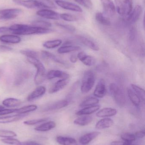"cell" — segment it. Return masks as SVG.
Wrapping results in <instances>:
<instances>
[{
  "label": "cell",
  "mask_w": 145,
  "mask_h": 145,
  "mask_svg": "<svg viewBox=\"0 0 145 145\" xmlns=\"http://www.w3.org/2000/svg\"><path fill=\"white\" fill-rule=\"evenodd\" d=\"M12 29L14 31L13 34L19 35H42L49 34L53 31L50 29L38 28L22 24H14L12 26Z\"/></svg>",
  "instance_id": "1"
},
{
  "label": "cell",
  "mask_w": 145,
  "mask_h": 145,
  "mask_svg": "<svg viewBox=\"0 0 145 145\" xmlns=\"http://www.w3.org/2000/svg\"><path fill=\"white\" fill-rule=\"evenodd\" d=\"M30 63L36 69V73L34 78V82L36 85H40L44 82L46 78V70L43 64L38 59L27 58Z\"/></svg>",
  "instance_id": "2"
},
{
  "label": "cell",
  "mask_w": 145,
  "mask_h": 145,
  "mask_svg": "<svg viewBox=\"0 0 145 145\" xmlns=\"http://www.w3.org/2000/svg\"><path fill=\"white\" fill-rule=\"evenodd\" d=\"M110 90L115 102L120 107H123L127 103L125 93L116 84L112 83L110 85Z\"/></svg>",
  "instance_id": "3"
},
{
  "label": "cell",
  "mask_w": 145,
  "mask_h": 145,
  "mask_svg": "<svg viewBox=\"0 0 145 145\" xmlns=\"http://www.w3.org/2000/svg\"><path fill=\"white\" fill-rule=\"evenodd\" d=\"M116 10L123 17L129 15L133 9V0H115Z\"/></svg>",
  "instance_id": "4"
},
{
  "label": "cell",
  "mask_w": 145,
  "mask_h": 145,
  "mask_svg": "<svg viewBox=\"0 0 145 145\" xmlns=\"http://www.w3.org/2000/svg\"><path fill=\"white\" fill-rule=\"evenodd\" d=\"M95 76L92 71H86L83 75L81 86V91L83 94L87 93L93 88L95 83Z\"/></svg>",
  "instance_id": "5"
},
{
  "label": "cell",
  "mask_w": 145,
  "mask_h": 145,
  "mask_svg": "<svg viewBox=\"0 0 145 145\" xmlns=\"http://www.w3.org/2000/svg\"><path fill=\"white\" fill-rule=\"evenodd\" d=\"M22 10L19 8H8L0 10V20H12L19 16Z\"/></svg>",
  "instance_id": "6"
},
{
  "label": "cell",
  "mask_w": 145,
  "mask_h": 145,
  "mask_svg": "<svg viewBox=\"0 0 145 145\" xmlns=\"http://www.w3.org/2000/svg\"><path fill=\"white\" fill-rule=\"evenodd\" d=\"M142 13V7L140 5H137L132 10L131 13L127 17H125L124 20L127 23L130 24H135L138 20Z\"/></svg>",
  "instance_id": "7"
},
{
  "label": "cell",
  "mask_w": 145,
  "mask_h": 145,
  "mask_svg": "<svg viewBox=\"0 0 145 145\" xmlns=\"http://www.w3.org/2000/svg\"><path fill=\"white\" fill-rule=\"evenodd\" d=\"M103 6L105 14L108 17H112L115 14V3L112 0H100Z\"/></svg>",
  "instance_id": "8"
},
{
  "label": "cell",
  "mask_w": 145,
  "mask_h": 145,
  "mask_svg": "<svg viewBox=\"0 0 145 145\" xmlns=\"http://www.w3.org/2000/svg\"><path fill=\"white\" fill-rule=\"evenodd\" d=\"M14 3L29 8H42L38 0H12Z\"/></svg>",
  "instance_id": "9"
},
{
  "label": "cell",
  "mask_w": 145,
  "mask_h": 145,
  "mask_svg": "<svg viewBox=\"0 0 145 145\" xmlns=\"http://www.w3.org/2000/svg\"><path fill=\"white\" fill-rule=\"evenodd\" d=\"M36 14L38 16L47 19L58 20L60 19V14L50 9H41L37 12Z\"/></svg>",
  "instance_id": "10"
},
{
  "label": "cell",
  "mask_w": 145,
  "mask_h": 145,
  "mask_svg": "<svg viewBox=\"0 0 145 145\" xmlns=\"http://www.w3.org/2000/svg\"><path fill=\"white\" fill-rule=\"evenodd\" d=\"M56 4L62 8L73 12H82L83 9L81 7L75 3L66 1L57 0L55 1Z\"/></svg>",
  "instance_id": "11"
},
{
  "label": "cell",
  "mask_w": 145,
  "mask_h": 145,
  "mask_svg": "<svg viewBox=\"0 0 145 145\" xmlns=\"http://www.w3.org/2000/svg\"><path fill=\"white\" fill-rule=\"evenodd\" d=\"M46 90V88L44 86H38L28 95L27 101H32L39 99L45 94Z\"/></svg>",
  "instance_id": "12"
},
{
  "label": "cell",
  "mask_w": 145,
  "mask_h": 145,
  "mask_svg": "<svg viewBox=\"0 0 145 145\" xmlns=\"http://www.w3.org/2000/svg\"><path fill=\"white\" fill-rule=\"evenodd\" d=\"M106 92L105 82L104 79H100L96 85L94 92V95L96 98H103L106 95Z\"/></svg>",
  "instance_id": "13"
},
{
  "label": "cell",
  "mask_w": 145,
  "mask_h": 145,
  "mask_svg": "<svg viewBox=\"0 0 145 145\" xmlns=\"http://www.w3.org/2000/svg\"><path fill=\"white\" fill-rule=\"evenodd\" d=\"M70 77V75L66 72L58 70H51L46 74V78L49 80H51L55 78L69 79Z\"/></svg>",
  "instance_id": "14"
},
{
  "label": "cell",
  "mask_w": 145,
  "mask_h": 145,
  "mask_svg": "<svg viewBox=\"0 0 145 145\" xmlns=\"http://www.w3.org/2000/svg\"><path fill=\"white\" fill-rule=\"evenodd\" d=\"M77 58L86 66H93L96 63V60L93 57L87 55L83 52L79 53L77 54Z\"/></svg>",
  "instance_id": "15"
},
{
  "label": "cell",
  "mask_w": 145,
  "mask_h": 145,
  "mask_svg": "<svg viewBox=\"0 0 145 145\" xmlns=\"http://www.w3.org/2000/svg\"><path fill=\"white\" fill-rule=\"evenodd\" d=\"M69 79H60L55 83L49 89V93L52 94L57 93L63 89L68 84Z\"/></svg>",
  "instance_id": "16"
},
{
  "label": "cell",
  "mask_w": 145,
  "mask_h": 145,
  "mask_svg": "<svg viewBox=\"0 0 145 145\" xmlns=\"http://www.w3.org/2000/svg\"><path fill=\"white\" fill-rule=\"evenodd\" d=\"M30 72L27 71H23L17 74L14 81V84L20 85L25 82L31 76Z\"/></svg>",
  "instance_id": "17"
},
{
  "label": "cell",
  "mask_w": 145,
  "mask_h": 145,
  "mask_svg": "<svg viewBox=\"0 0 145 145\" xmlns=\"http://www.w3.org/2000/svg\"><path fill=\"white\" fill-rule=\"evenodd\" d=\"M69 105V102L66 100H61L55 101L49 105L44 109L45 111H52L59 110L66 107Z\"/></svg>",
  "instance_id": "18"
},
{
  "label": "cell",
  "mask_w": 145,
  "mask_h": 145,
  "mask_svg": "<svg viewBox=\"0 0 145 145\" xmlns=\"http://www.w3.org/2000/svg\"><path fill=\"white\" fill-rule=\"evenodd\" d=\"M21 41V38L16 35H4L0 36V41L7 44H18Z\"/></svg>",
  "instance_id": "19"
},
{
  "label": "cell",
  "mask_w": 145,
  "mask_h": 145,
  "mask_svg": "<svg viewBox=\"0 0 145 145\" xmlns=\"http://www.w3.org/2000/svg\"><path fill=\"white\" fill-rule=\"evenodd\" d=\"M100 134V133L93 132L83 135L79 139V142L82 144L86 145L95 139Z\"/></svg>",
  "instance_id": "20"
},
{
  "label": "cell",
  "mask_w": 145,
  "mask_h": 145,
  "mask_svg": "<svg viewBox=\"0 0 145 145\" xmlns=\"http://www.w3.org/2000/svg\"><path fill=\"white\" fill-rule=\"evenodd\" d=\"M27 114H17L12 116L0 117V123H7L17 121L27 116Z\"/></svg>",
  "instance_id": "21"
},
{
  "label": "cell",
  "mask_w": 145,
  "mask_h": 145,
  "mask_svg": "<svg viewBox=\"0 0 145 145\" xmlns=\"http://www.w3.org/2000/svg\"><path fill=\"white\" fill-rule=\"evenodd\" d=\"M100 108V106L95 105L92 106H87L84 107L83 109L78 111L76 112V115L77 116H84L89 115L98 111Z\"/></svg>",
  "instance_id": "22"
},
{
  "label": "cell",
  "mask_w": 145,
  "mask_h": 145,
  "mask_svg": "<svg viewBox=\"0 0 145 145\" xmlns=\"http://www.w3.org/2000/svg\"><path fill=\"white\" fill-rule=\"evenodd\" d=\"M117 110L112 108H104L96 113V116L98 118L109 117L116 115Z\"/></svg>",
  "instance_id": "23"
},
{
  "label": "cell",
  "mask_w": 145,
  "mask_h": 145,
  "mask_svg": "<svg viewBox=\"0 0 145 145\" xmlns=\"http://www.w3.org/2000/svg\"><path fill=\"white\" fill-rule=\"evenodd\" d=\"M114 123V121L111 118H103L96 123L95 128L97 129H106L112 127Z\"/></svg>",
  "instance_id": "24"
},
{
  "label": "cell",
  "mask_w": 145,
  "mask_h": 145,
  "mask_svg": "<svg viewBox=\"0 0 145 145\" xmlns=\"http://www.w3.org/2000/svg\"><path fill=\"white\" fill-rule=\"evenodd\" d=\"M81 49V48L79 46L70 45L68 44V42H67L58 49V52L60 54H63L78 51Z\"/></svg>",
  "instance_id": "25"
},
{
  "label": "cell",
  "mask_w": 145,
  "mask_h": 145,
  "mask_svg": "<svg viewBox=\"0 0 145 145\" xmlns=\"http://www.w3.org/2000/svg\"><path fill=\"white\" fill-rule=\"evenodd\" d=\"M56 126V123L54 121H50L36 127L35 130L38 132H47L54 128Z\"/></svg>",
  "instance_id": "26"
},
{
  "label": "cell",
  "mask_w": 145,
  "mask_h": 145,
  "mask_svg": "<svg viewBox=\"0 0 145 145\" xmlns=\"http://www.w3.org/2000/svg\"><path fill=\"white\" fill-rule=\"evenodd\" d=\"M3 106L8 108L15 107L19 106L21 104V101L18 99L16 98H9L5 99L2 101Z\"/></svg>",
  "instance_id": "27"
},
{
  "label": "cell",
  "mask_w": 145,
  "mask_h": 145,
  "mask_svg": "<svg viewBox=\"0 0 145 145\" xmlns=\"http://www.w3.org/2000/svg\"><path fill=\"white\" fill-rule=\"evenodd\" d=\"M93 118L89 115H84L75 119L74 123L76 125L81 126H85L92 122Z\"/></svg>",
  "instance_id": "28"
},
{
  "label": "cell",
  "mask_w": 145,
  "mask_h": 145,
  "mask_svg": "<svg viewBox=\"0 0 145 145\" xmlns=\"http://www.w3.org/2000/svg\"><path fill=\"white\" fill-rule=\"evenodd\" d=\"M56 140L57 143L61 145H77V142L73 138L59 136L56 138Z\"/></svg>",
  "instance_id": "29"
},
{
  "label": "cell",
  "mask_w": 145,
  "mask_h": 145,
  "mask_svg": "<svg viewBox=\"0 0 145 145\" xmlns=\"http://www.w3.org/2000/svg\"><path fill=\"white\" fill-rule=\"evenodd\" d=\"M42 56L44 58L50 59L54 62L60 64L65 65L66 62L62 59L57 57L55 55L47 51H43L41 52Z\"/></svg>",
  "instance_id": "30"
},
{
  "label": "cell",
  "mask_w": 145,
  "mask_h": 145,
  "mask_svg": "<svg viewBox=\"0 0 145 145\" xmlns=\"http://www.w3.org/2000/svg\"><path fill=\"white\" fill-rule=\"evenodd\" d=\"M95 19L100 24L106 26L110 25L111 22L110 19L105 16L102 13L100 12L96 13L95 14Z\"/></svg>",
  "instance_id": "31"
},
{
  "label": "cell",
  "mask_w": 145,
  "mask_h": 145,
  "mask_svg": "<svg viewBox=\"0 0 145 145\" xmlns=\"http://www.w3.org/2000/svg\"><path fill=\"white\" fill-rule=\"evenodd\" d=\"M127 93L131 102L135 106H138L140 105L141 100L137 94L131 89H127Z\"/></svg>",
  "instance_id": "32"
},
{
  "label": "cell",
  "mask_w": 145,
  "mask_h": 145,
  "mask_svg": "<svg viewBox=\"0 0 145 145\" xmlns=\"http://www.w3.org/2000/svg\"><path fill=\"white\" fill-rule=\"evenodd\" d=\"M99 102V100L96 97H89L83 100L80 104L81 107H85L87 106H92L97 105Z\"/></svg>",
  "instance_id": "33"
},
{
  "label": "cell",
  "mask_w": 145,
  "mask_h": 145,
  "mask_svg": "<svg viewBox=\"0 0 145 145\" xmlns=\"http://www.w3.org/2000/svg\"><path fill=\"white\" fill-rule=\"evenodd\" d=\"M37 109V106L36 105H30L17 109L15 113L18 114H26L29 112L35 111Z\"/></svg>",
  "instance_id": "34"
},
{
  "label": "cell",
  "mask_w": 145,
  "mask_h": 145,
  "mask_svg": "<svg viewBox=\"0 0 145 145\" xmlns=\"http://www.w3.org/2000/svg\"><path fill=\"white\" fill-rule=\"evenodd\" d=\"M80 39L82 43L90 49L94 51H98L99 50L98 46L89 39L83 37H80Z\"/></svg>",
  "instance_id": "35"
},
{
  "label": "cell",
  "mask_w": 145,
  "mask_h": 145,
  "mask_svg": "<svg viewBox=\"0 0 145 145\" xmlns=\"http://www.w3.org/2000/svg\"><path fill=\"white\" fill-rule=\"evenodd\" d=\"M62 43V41L60 39L52 40L45 42L43 44V46L47 49H53L60 46Z\"/></svg>",
  "instance_id": "36"
},
{
  "label": "cell",
  "mask_w": 145,
  "mask_h": 145,
  "mask_svg": "<svg viewBox=\"0 0 145 145\" xmlns=\"http://www.w3.org/2000/svg\"><path fill=\"white\" fill-rule=\"evenodd\" d=\"M22 55L27 57V58H37L39 57L37 52L30 49H23L20 51Z\"/></svg>",
  "instance_id": "37"
},
{
  "label": "cell",
  "mask_w": 145,
  "mask_h": 145,
  "mask_svg": "<svg viewBox=\"0 0 145 145\" xmlns=\"http://www.w3.org/2000/svg\"><path fill=\"white\" fill-rule=\"evenodd\" d=\"M32 26L38 28H44V29H49L52 26V24L47 21L43 20H34L31 22Z\"/></svg>",
  "instance_id": "38"
},
{
  "label": "cell",
  "mask_w": 145,
  "mask_h": 145,
  "mask_svg": "<svg viewBox=\"0 0 145 145\" xmlns=\"http://www.w3.org/2000/svg\"><path fill=\"white\" fill-rule=\"evenodd\" d=\"M131 87L133 89V90L137 94V95L140 98V100H142L143 101H144L145 99L144 89L142 88L141 87L133 84H131Z\"/></svg>",
  "instance_id": "39"
},
{
  "label": "cell",
  "mask_w": 145,
  "mask_h": 145,
  "mask_svg": "<svg viewBox=\"0 0 145 145\" xmlns=\"http://www.w3.org/2000/svg\"><path fill=\"white\" fill-rule=\"evenodd\" d=\"M17 136V134L14 132L10 130L0 129V137L7 138H13Z\"/></svg>",
  "instance_id": "40"
},
{
  "label": "cell",
  "mask_w": 145,
  "mask_h": 145,
  "mask_svg": "<svg viewBox=\"0 0 145 145\" xmlns=\"http://www.w3.org/2000/svg\"><path fill=\"white\" fill-rule=\"evenodd\" d=\"M60 18L68 22H75L78 20V18L75 16L70 14H60Z\"/></svg>",
  "instance_id": "41"
},
{
  "label": "cell",
  "mask_w": 145,
  "mask_h": 145,
  "mask_svg": "<svg viewBox=\"0 0 145 145\" xmlns=\"http://www.w3.org/2000/svg\"><path fill=\"white\" fill-rule=\"evenodd\" d=\"M43 8H56L55 4L50 0H39Z\"/></svg>",
  "instance_id": "42"
},
{
  "label": "cell",
  "mask_w": 145,
  "mask_h": 145,
  "mask_svg": "<svg viewBox=\"0 0 145 145\" xmlns=\"http://www.w3.org/2000/svg\"><path fill=\"white\" fill-rule=\"evenodd\" d=\"M48 118H43L39 119H33V120H28L24 121V124L27 125H35L47 121Z\"/></svg>",
  "instance_id": "43"
},
{
  "label": "cell",
  "mask_w": 145,
  "mask_h": 145,
  "mask_svg": "<svg viewBox=\"0 0 145 145\" xmlns=\"http://www.w3.org/2000/svg\"><path fill=\"white\" fill-rule=\"evenodd\" d=\"M121 138L124 141L133 142L136 140V138L134 134L125 133L121 135Z\"/></svg>",
  "instance_id": "44"
},
{
  "label": "cell",
  "mask_w": 145,
  "mask_h": 145,
  "mask_svg": "<svg viewBox=\"0 0 145 145\" xmlns=\"http://www.w3.org/2000/svg\"><path fill=\"white\" fill-rule=\"evenodd\" d=\"M77 3L88 8L93 7V4L91 0H74Z\"/></svg>",
  "instance_id": "45"
},
{
  "label": "cell",
  "mask_w": 145,
  "mask_h": 145,
  "mask_svg": "<svg viewBox=\"0 0 145 145\" xmlns=\"http://www.w3.org/2000/svg\"><path fill=\"white\" fill-rule=\"evenodd\" d=\"M56 25L63 29H64L68 31L71 32H74L75 31L76 28L75 26L71 25L66 24H62V23H56Z\"/></svg>",
  "instance_id": "46"
},
{
  "label": "cell",
  "mask_w": 145,
  "mask_h": 145,
  "mask_svg": "<svg viewBox=\"0 0 145 145\" xmlns=\"http://www.w3.org/2000/svg\"><path fill=\"white\" fill-rule=\"evenodd\" d=\"M1 140L4 144L11 145H16L20 142V141L18 139H14L13 138L2 139Z\"/></svg>",
  "instance_id": "47"
},
{
  "label": "cell",
  "mask_w": 145,
  "mask_h": 145,
  "mask_svg": "<svg viewBox=\"0 0 145 145\" xmlns=\"http://www.w3.org/2000/svg\"><path fill=\"white\" fill-rule=\"evenodd\" d=\"M17 109H4L0 110V116L9 115L13 113H15Z\"/></svg>",
  "instance_id": "48"
},
{
  "label": "cell",
  "mask_w": 145,
  "mask_h": 145,
  "mask_svg": "<svg viewBox=\"0 0 145 145\" xmlns=\"http://www.w3.org/2000/svg\"><path fill=\"white\" fill-rule=\"evenodd\" d=\"M12 50V48L10 47L3 46V45H0V52H10Z\"/></svg>",
  "instance_id": "49"
},
{
  "label": "cell",
  "mask_w": 145,
  "mask_h": 145,
  "mask_svg": "<svg viewBox=\"0 0 145 145\" xmlns=\"http://www.w3.org/2000/svg\"><path fill=\"white\" fill-rule=\"evenodd\" d=\"M135 31L134 28H133L129 31V39L131 41H133L135 40Z\"/></svg>",
  "instance_id": "50"
},
{
  "label": "cell",
  "mask_w": 145,
  "mask_h": 145,
  "mask_svg": "<svg viewBox=\"0 0 145 145\" xmlns=\"http://www.w3.org/2000/svg\"><path fill=\"white\" fill-rule=\"evenodd\" d=\"M134 135L136 139H141L145 137V133L144 131H139L135 133Z\"/></svg>",
  "instance_id": "51"
},
{
  "label": "cell",
  "mask_w": 145,
  "mask_h": 145,
  "mask_svg": "<svg viewBox=\"0 0 145 145\" xmlns=\"http://www.w3.org/2000/svg\"><path fill=\"white\" fill-rule=\"evenodd\" d=\"M16 145H41L39 143L34 141H27V142H20Z\"/></svg>",
  "instance_id": "52"
},
{
  "label": "cell",
  "mask_w": 145,
  "mask_h": 145,
  "mask_svg": "<svg viewBox=\"0 0 145 145\" xmlns=\"http://www.w3.org/2000/svg\"><path fill=\"white\" fill-rule=\"evenodd\" d=\"M10 32L9 28L7 27H0V33H7Z\"/></svg>",
  "instance_id": "53"
},
{
  "label": "cell",
  "mask_w": 145,
  "mask_h": 145,
  "mask_svg": "<svg viewBox=\"0 0 145 145\" xmlns=\"http://www.w3.org/2000/svg\"><path fill=\"white\" fill-rule=\"evenodd\" d=\"M77 57L74 55H72L70 58L71 62L72 63H76L77 61Z\"/></svg>",
  "instance_id": "54"
},
{
  "label": "cell",
  "mask_w": 145,
  "mask_h": 145,
  "mask_svg": "<svg viewBox=\"0 0 145 145\" xmlns=\"http://www.w3.org/2000/svg\"><path fill=\"white\" fill-rule=\"evenodd\" d=\"M111 145H123V142L121 141H112L111 143Z\"/></svg>",
  "instance_id": "55"
},
{
  "label": "cell",
  "mask_w": 145,
  "mask_h": 145,
  "mask_svg": "<svg viewBox=\"0 0 145 145\" xmlns=\"http://www.w3.org/2000/svg\"><path fill=\"white\" fill-rule=\"evenodd\" d=\"M3 74V72L2 70L1 69H0V78H1Z\"/></svg>",
  "instance_id": "56"
},
{
  "label": "cell",
  "mask_w": 145,
  "mask_h": 145,
  "mask_svg": "<svg viewBox=\"0 0 145 145\" xmlns=\"http://www.w3.org/2000/svg\"><path fill=\"white\" fill-rule=\"evenodd\" d=\"M4 108H5V107H4V106H3L0 105V110L4 109Z\"/></svg>",
  "instance_id": "57"
},
{
  "label": "cell",
  "mask_w": 145,
  "mask_h": 145,
  "mask_svg": "<svg viewBox=\"0 0 145 145\" xmlns=\"http://www.w3.org/2000/svg\"><path fill=\"white\" fill-rule=\"evenodd\" d=\"M131 145H133V144H132Z\"/></svg>",
  "instance_id": "58"
},
{
  "label": "cell",
  "mask_w": 145,
  "mask_h": 145,
  "mask_svg": "<svg viewBox=\"0 0 145 145\" xmlns=\"http://www.w3.org/2000/svg\"><path fill=\"white\" fill-rule=\"evenodd\" d=\"M59 1H61V0H59Z\"/></svg>",
  "instance_id": "59"
}]
</instances>
